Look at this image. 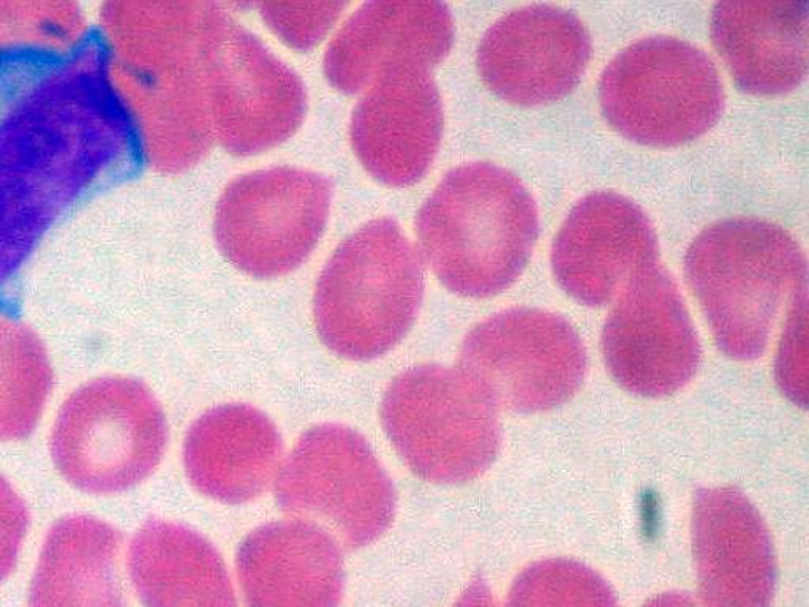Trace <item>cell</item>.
Wrapping results in <instances>:
<instances>
[{
	"instance_id": "cell-15",
	"label": "cell",
	"mask_w": 809,
	"mask_h": 607,
	"mask_svg": "<svg viewBox=\"0 0 809 607\" xmlns=\"http://www.w3.org/2000/svg\"><path fill=\"white\" fill-rule=\"evenodd\" d=\"M659 260L658 236L639 204L617 192H593L571 209L555 236L550 263L569 296L603 307L634 271Z\"/></svg>"
},
{
	"instance_id": "cell-4",
	"label": "cell",
	"mask_w": 809,
	"mask_h": 607,
	"mask_svg": "<svg viewBox=\"0 0 809 607\" xmlns=\"http://www.w3.org/2000/svg\"><path fill=\"white\" fill-rule=\"evenodd\" d=\"M685 274L719 350L751 361L767 348L787 296L806 283V255L783 227L734 217L697 234Z\"/></svg>"
},
{
	"instance_id": "cell-24",
	"label": "cell",
	"mask_w": 809,
	"mask_h": 607,
	"mask_svg": "<svg viewBox=\"0 0 809 607\" xmlns=\"http://www.w3.org/2000/svg\"><path fill=\"white\" fill-rule=\"evenodd\" d=\"M48 351L32 329L0 315V443L31 437L53 394Z\"/></svg>"
},
{
	"instance_id": "cell-6",
	"label": "cell",
	"mask_w": 809,
	"mask_h": 607,
	"mask_svg": "<svg viewBox=\"0 0 809 607\" xmlns=\"http://www.w3.org/2000/svg\"><path fill=\"white\" fill-rule=\"evenodd\" d=\"M168 423L151 389L110 375L76 388L54 418L49 454L68 486L94 497L124 494L157 470Z\"/></svg>"
},
{
	"instance_id": "cell-2",
	"label": "cell",
	"mask_w": 809,
	"mask_h": 607,
	"mask_svg": "<svg viewBox=\"0 0 809 607\" xmlns=\"http://www.w3.org/2000/svg\"><path fill=\"white\" fill-rule=\"evenodd\" d=\"M201 10L203 2L122 5L111 13L108 42L100 38L144 160L166 173L196 165L215 140L201 67Z\"/></svg>"
},
{
	"instance_id": "cell-28",
	"label": "cell",
	"mask_w": 809,
	"mask_h": 607,
	"mask_svg": "<svg viewBox=\"0 0 809 607\" xmlns=\"http://www.w3.org/2000/svg\"><path fill=\"white\" fill-rule=\"evenodd\" d=\"M31 527V514L4 475H0V584L12 576Z\"/></svg>"
},
{
	"instance_id": "cell-5",
	"label": "cell",
	"mask_w": 809,
	"mask_h": 607,
	"mask_svg": "<svg viewBox=\"0 0 809 607\" xmlns=\"http://www.w3.org/2000/svg\"><path fill=\"white\" fill-rule=\"evenodd\" d=\"M422 296L419 253L394 220H373L345 239L321 272L315 325L335 355L372 361L405 339Z\"/></svg>"
},
{
	"instance_id": "cell-20",
	"label": "cell",
	"mask_w": 809,
	"mask_h": 607,
	"mask_svg": "<svg viewBox=\"0 0 809 607\" xmlns=\"http://www.w3.org/2000/svg\"><path fill=\"white\" fill-rule=\"evenodd\" d=\"M279 430L252 405L226 404L196 419L185 435L184 468L196 491L225 505L266 492L280 470Z\"/></svg>"
},
{
	"instance_id": "cell-29",
	"label": "cell",
	"mask_w": 809,
	"mask_h": 607,
	"mask_svg": "<svg viewBox=\"0 0 809 607\" xmlns=\"http://www.w3.org/2000/svg\"><path fill=\"white\" fill-rule=\"evenodd\" d=\"M452 607H498V604L486 581L476 577Z\"/></svg>"
},
{
	"instance_id": "cell-12",
	"label": "cell",
	"mask_w": 809,
	"mask_h": 607,
	"mask_svg": "<svg viewBox=\"0 0 809 607\" xmlns=\"http://www.w3.org/2000/svg\"><path fill=\"white\" fill-rule=\"evenodd\" d=\"M331 182L298 168H269L231 182L215 211L220 250L256 279L285 276L309 258L331 206Z\"/></svg>"
},
{
	"instance_id": "cell-19",
	"label": "cell",
	"mask_w": 809,
	"mask_h": 607,
	"mask_svg": "<svg viewBox=\"0 0 809 607\" xmlns=\"http://www.w3.org/2000/svg\"><path fill=\"white\" fill-rule=\"evenodd\" d=\"M236 568L247 607H339L343 598L339 543L310 522L256 528L239 546Z\"/></svg>"
},
{
	"instance_id": "cell-21",
	"label": "cell",
	"mask_w": 809,
	"mask_h": 607,
	"mask_svg": "<svg viewBox=\"0 0 809 607\" xmlns=\"http://www.w3.org/2000/svg\"><path fill=\"white\" fill-rule=\"evenodd\" d=\"M808 0L718 2L712 38L743 91H792L808 72Z\"/></svg>"
},
{
	"instance_id": "cell-16",
	"label": "cell",
	"mask_w": 809,
	"mask_h": 607,
	"mask_svg": "<svg viewBox=\"0 0 809 607\" xmlns=\"http://www.w3.org/2000/svg\"><path fill=\"white\" fill-rule=\"evenodd\" d=\"M351 117V144L373 178L405 187L432 165L443 135V105L430 70L396 65L365 89Z\"/></svg>"
},
{
	"instance_id": "cell-1",
	"label": "cell",
	"mask_w": 809,
	"mask_h": 607,
	"mask_svg": "<svg viewBox=\"0 0 809 607\" xmlns=\"http://www.w3.org/2000/svg\"><path fill=\"white\" fill-rule=\"evenodd\" d=\"M143 162L100 38L0 59V293L65 215Z\"/></svg>"
},
{
	"instance_id": "cell-17",
	"label": "cell",
	"mask_w": 809,
	"mask_h": 607,
	"mask_svg": "<svg viewBox=\"0 0 809 607\" xmlns=\"http://www.w3.org/2000/svg\"><path fill=\"white\" fill-rule=\"evenodd\" d=\"M693 549L704 607H772L776 558L767 525L734 487L697 492Z\"/></svg>"
},
{
	"instance_id": "cell-22",
	"label": "cell",
	"mask_w": 809,
	"mask_h": 607,
	"mask_svg": "<svg viewBox=\"0 0 809 607\" xmlns=\"http://www.w3.org/2000/svg\"><path fill=\"white\" fill-rule=\"evenodd\" d=\"M127 573L143 607H238L222 555L176 522L152 519L135 533Z\"/></svg>"
},
{
	"instance_id": "cell-10",
	"label": "cell",
	"mask_w": 809,
	"mask_h": 607,
	"mask_svg": "<svg viewBox=\"0 0 809 607\" xmlns=\"http://www.w3.org/2000/svg\"><path fill=\"white\" fill-rule=\"evenodd\" d=\"M283 513L310 522L347 549L380 540L396 516V489L369 442L340 424L307 430L280 467Z\"/></svg>"
},
{
	"instance_id": "cell-7",
	"label": "cell",
	"mask_w": 809,
	"mask_h": 607,
	"mask_svg": "<svg viewBox=\"0 0 809 607\" xmlns=\"http://www.w3.org/2000/svg\"><path fill=\"white\" fill-rule=\"evenodd\" d=\"M380 413L389 442L429 483H470L500 451L498 408L460 369L405 370L384 393Z\"/></svg>"
},
{
	"instance_id": "cell-18",
	"label": "cell",
	"mask_w": 809,
	"mask_h": 607,
	"mask_svg": "<svg viewBox=\"0 0 809 607\" xmlns=\"http://www.w3.org/2000/svg\"><path fill=\"white\" fill-rule=\"evenodd\" d=\"M452 42L454 23L445 4L370 2L335 35L324 73L335 89L356 94L396 65L432 70L448 56Z\"/></svg>"
},
{
	"instance_id": "cell-23",
	"label": "cell",
	"mask_w": 809,
	"mask_h": 607,
	"mask_svg": "<svg viewBox=\"0 0 809 607\" xmlns=\"http://www.w3.org/2000/svg\"><path fill=\"white\" fill-rule=\"evenodd\" d=\"M122 535L91 514L57 519L43 538L29 585V607H127Z\"/></svg>"
},
{
	"instance_id": "cell-30",
	"label": "cell",
	"mask_w": 809,
	"mask_h": 607,
	"mask_svg": "<svg viewBox=\"0 0 809 607\" xmlns=\"http://www.w3.org/2000/svg\"><path fill=\"white\" fill-rule=\"evenodd\" d=\"M644 607H699L688 593L666 592L651 598Z\"/></svg>"
},
{
	"instance_id": "cell-11",
	"label": "cell",
	"mask_w": 809,
	"mask_h": 607,
	"mask_svg": "<svg viewBox=\"0 0 809 607\" xmlns=\"http://www.w3.org/2000/svg\"><path fill=\"white\" fill-rule=\"evenodd\" d=\"M459 369L498 410L539 413L577 393L587 372V350L557 313L514 307L468 332Z\"/></svg>"
},
{
	"instance_id": "cell-9",
	"label": "cell",
	"mask_w": 809,
	"mask_h": 607,
	"mask_svg": "<svg viewBox=\"0 0 809 607\" xmlns=\"http://www.w3.org/2000/svg\"><path fill=\"white\" fill-rule=\"evenodd\" d=\"M200 56L214 138L226 151L255 155L299 129L307 111L299 76L211 2L201 10Z\"/></svg>"
},
{
	"instance_id": "cell-14",
	"label": "cell",
	"mask_w": 809,
	"mask_h": 607,
	"mask_svg": "<svg viewBox=\"0 0 809 607\" xmlns=\"http://www.w3.org/2000/svg\"><path fill=\"white\" fill-rule=\"evenodd\" d=\"M590 57V32L576 13L535 4L506 13L487 29L476 64L482 81L498 97L533 106L568 95Z\"/></svg>"
},
{
	"instance_id": "cell-8",
	"label": "cell",
	"mask_w": 809,
	"mask_h": 607,
	"mask_svg": "<svg viewBox=\"0 0 809 607\" xmlns=\"http://www.w3.org/2000/svg\"><path fill=\"white\" fill-rule=\"evenodd\" d=\"M599 103L618 133L670 148L712 129L724 108V87L699 46L651 35L626 46L604 68Z\"/></svg>"
},
{
	"instance_id": "cell-26",
	"label": "cell",
	"mask_w": 809,
	"mask_h": 607,
	"mask_svg": "<svg viewBox=\"0 0 809 607\" xmlns=\"http://www.w3.org/2000/svg\"><path fill=\"white\" fill-rule=\"evenodd\" d=\"M791 310L779 342L776 381L794 404H808V299L806 283L792 295Z\"/></svg>"
},
{
	"instance_id": "cell-13",
	"label": "cell",
	"mask_w": 809,
	"mask_h": 607,
	"mask_svg": "<svg viewBox=\"0 0 809 607\" xmlns=\"http://www.w3.org/2000/svg\"><path fill=\"white\" fill-rule=\"evenodd\" d=\"M601 350L612 377L637 396H669L696 374V329L677 282L659 260L640 266L621 287Z\"/></svg>"
},
{
	"instance_id": "cell-3",
	"label": "cell",
	"mask_w": 809,
	"mask_h": 607,
	"mask_svg": "<svg viewBox=\"0 0 809 607\" xmlns=\"http://www.w3.org/2000/svg\"><path fill=\"white\" fill-rule=\"evenodd\" d=\"M416 234L422 260L449 291L490 298L522 276L538 239V208L516 174L467 163L422 204Z\"/></svg>"
},
{
	"instance_id": "cell-27",
	"label": "cell",
	"mask_w": 809,
	"mask_h": 607,
	"mask_svg": "<svg viewBox=\"0 0 809 607\" xmlns=\"http://www.w3.org/2000/svg\"><path fill=\"white\" fill-rule=\"evenodd\" d=\"M260 8L264 21L283 42L305 51L326 35L345 4H263Z\"/></svg>"
},
{
	"instance_id": "cell-25",
	"label": "cell",
	"mask_w": 809,
	"mask_h": 607,
	"mask_svg": "<svg viewBox=\"0 0 809 607\" xmlns=\"http://www.w3.org/2000/svg\"><path fill=\"white\" fill-rule=\"evenodd\" d=\"M503 607H617L598 573L566 558L533 563L517 577Z\"/></svg>"
}]
</instances>
